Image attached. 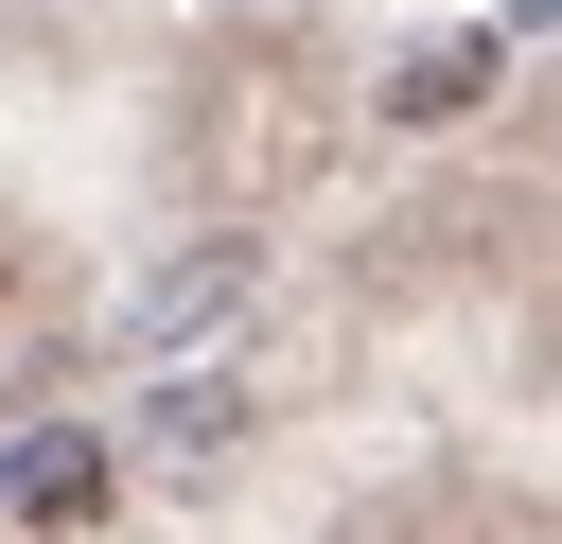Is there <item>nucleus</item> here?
I'll list each match as a JSON object with an SVG mask.
<instances>
[{
    "label": "nucleus",
    "mask_w": 562,
    "mask_h": 544,
    "mask_svg": "<svg viewBox=\"0 0 562 544\" xmlns=\"http://www.w3.org/2000/svg\"><path fill=\"white\" fill-rule=\"evenodd\" d=\"M246 281H263V246H246V211H228V228H193V246L123 298V333H140V351H193L211 316H246Z\"/></svg>",
    "instance_id": "f257e3e1"
},
{
    "label": "nucleus",
    "mask_w": 562,
    "mask_h": 544,
    "mask_svg": "<svg viewBox=\"0 0 562 544\" xmlns=\"http://www.w3.org/2000/svg\"><path fill=\"white\" fill-rule=\"evenodd\" d=\"M105 491H123V456H105L88 421H35V439H0V526H105Z\"/></svg>",
    "instance_id": "f03ea898"
},
{
    "label": "nucleus",
    "mask_w": 562,
    "mask_h": 544,
    "mask_svg": "<svg viewBox=\"0 0 562 544\" xmlns=\"http://www.w3.org/2000/svg\"><path fill=\"white\" fill-rule=\"evenodd\" d=\"M492 70H509L492 35H422V53L386 70V123H422V140H439V123H474V105H492Z\"/></svg>",
    "instance_id": "7ed1b4c3"
},
{
    "label": "nucleus",
    "mask_w": 562,
    "mask_h": 544,
    "mask_svg": "<svg viewBox=\"0 0 562 544\" xmlns=\"http://www.w3.org/2000/svg\"><path fill=\"white\" fill-rule=\"evenodd\" d=\"M158 439H176V456H211V439H246V386H228V369H193V386H158Z\"/></svg>",
    "instance_id": "20e7f679"
},
{
    "label": "nucleus",
    "mask_w": 562,
    "mask_h": 544,
    "mask_svg": "<svg viewBox=\"0 0 562 544\" xmlns=\"http://www.w3.org/2000/svg\"><path fill=\"white\" fill-rule=\"evenodd\" d=\"M544 18H562V0H509V18H492V53H509V35H544Z\"/></svg>",
    "instance_id": "39448f33"
},
{
    "label": "nucleus",
    "mask_w": 562,
    "mask_h": 544,
    "mask_svg": "<svg viewBox=\"0 0 562 544\" xmlns=\"http://www.w3.org/2000/svg\"><path fill=\"white\" fill-rule=\"evenodd\" d=\"M0 316H18V246H0Z\"/></svg>",
    "instance_id": "423d86ee"
}]
</instances>
